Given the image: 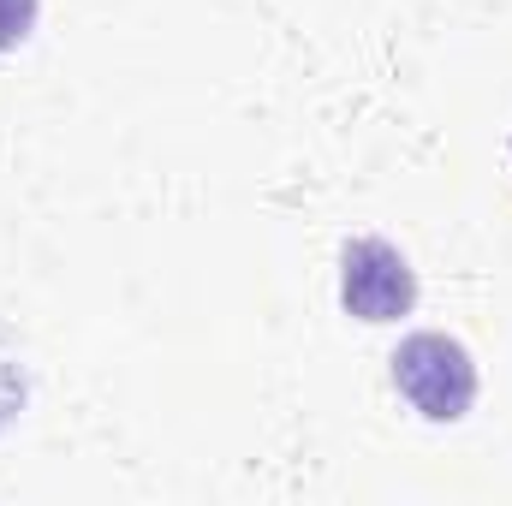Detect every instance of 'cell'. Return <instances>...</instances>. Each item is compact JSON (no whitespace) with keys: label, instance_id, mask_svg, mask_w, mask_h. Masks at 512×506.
Wrapping results in <instances>:
<instances>
[{"label":"cell","instance_id":"cell-1","mask_svg":"<svg viewBox=\"0 0 512 506\" xmlns=\"http://www.w3.org/2000/svg\"><path fill=\"white\" fill-rule=\"evenodd\" d=\"M393 387L405 393V405L429 423H459L477 399V364L459 340L447 334H411L393 352Z\"/></svg>","mask_w":512,"mask_h":506},{"label":"cell","instance_id":"cell-2","mask_svg":"<svg viewBox=\"0 0 512 506\" xmlns=\"http://www.w3.org/2000/svg\"><path fill=\"white\" fill-rule=\"evenodd\" d=\"M340 304L358 322H399L417 304V274L387 239H352L340 256Z\"/></svg>","mask_w":512,"mask_h":506},{"label":"cell","instance_id":"cell-3","mask_svg":"<svg viewBox=\"0 0 512 506\" xmlns=\"http://www.w3.org/2000/svg\"><path fill=\"white\" fill-rule=\"evenodd\" d=\"M30 24H36V0H0V54L18 48L30 36Z\"/></svg>","mask_w":512,"mask_h":506}]
</instances>
